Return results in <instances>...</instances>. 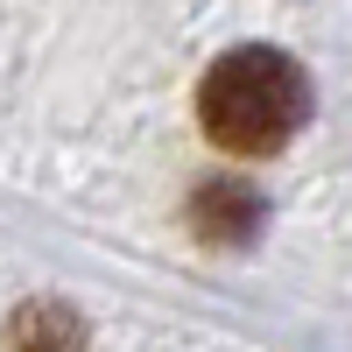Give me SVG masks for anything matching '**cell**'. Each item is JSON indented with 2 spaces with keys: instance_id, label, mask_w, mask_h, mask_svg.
<instances>
[{
  "instance_id": "obj_2",
  "label": "cell",
  "mask_w": 352,
  "mask_h": 352,
  "mask_svg": "<svg viewBox=\"0 0 352 352\" xmlns=\"http://www.w3.org/2000/svg\"><path fill=\"white\" fill-rule=\"evenodd\" d=\"M254 226H261V204L247 190H232V184L197 190V232H212V240H247Z\"/></svg>"
},
{
  "instance_id": "obj_1",
  "label": "cell",
  "mask_w": 352,
  "mask_h": 352,
  "mask_svg": "<svg viewBox=\"0 0 352 352\" xmlns=\"http://www.w3.org/2000/svg\"><path fill=\"white\" fill-rule=\"evenodd\" d=\"M197 120L226 155H275L310 120V78L296 56L268 43L226 50L197 85Z\"/></svg>"
}]
</instances>
